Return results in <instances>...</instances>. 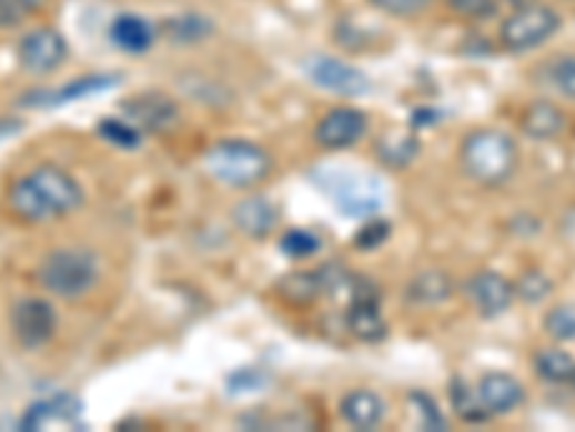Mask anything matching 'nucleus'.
Returning a JSON list of instances; mask_svg holds the SVG:
<instances>
[{"mask_svg": "<svg viewBox=\"0 0 575 432\" xmlns=\"http://www.w3.org/2000/svg\"><path fill=\"white\" fill-rule=\"evenodd\" d=\"M84 188L58 164L43 162L23 177L14 179L7 191V211L23 225H43V222L67 217L84 205Z\"/></svg>", "mask_w": 575, "mask_h": 432, "instance_id": "obj_1", "label": "nucleus"}, {"mask_svg": "<svg viewBox=\"0 0 575 432\" xmlns=\"http://www.w3.org/2000/svg\"><path fill=\"white\" fill-rule=\"evenodd\" d=\"M457 159L463 173L484 188H501L510 182L521 162L513 135L495 128H477L463 135Z\"/></svg>", "mask_w": 575, "mask_h": 432, "instance_id": "obj_2", "label": "nucleus"}, {"mask_svg": "<svg viewBox=\"0 0 575 432\" xmlns=\"http://www.w3.org/2000/svg\"><path fill=\"white\" fill-rule=\"evenodd\" d=\"M204 168L216 182L236 188V191H251L271 177L274 162H271V153L256 142L222 139L204 150Z\"/></svg>", "mask_w": 575, "mask_h": 432, "instance_id": "obj_3", "label": "nucleus"}, {"mask_svg": "<svg viewBox=\"0 0 575 432\" xmlns=\"http://www.w3.org/2000/svg\"><path fill=\"white\" fill-rule=\"evenodd\" d=\"M38 283L58 300L84 298L99 283V260L87 249H56L38 265Z\"/></svg>", "mask_w": 575, "mask_h": 432, "instance_id": "obj_4", "label": "nucleus"}, {"mask_svg": "<svg viewBox=\"0 0 575 432\" xmlns=\"http://www.w3.org/2000/svg\"><path fill=\"white\" fill-rule=\"evenodd\" d=\"M562 29V14L547 3H529V7L513 9L510 18H504L498 29V43L504 52L524 56V52L538 50L541 43Z\"/></svg>", "mask_w": 575, "mask_h": 432, "instance_id": "obj_5", "label": "nucleus"}, {"mask_svg": "<svg viewBox=\"0 0 575 432\" xmlns=\"http://www.w3.org/2000/svg\"><path fill=\"white\" fill-rule=\"evenodd\" d=\"M345 329L360 343L386 341L389 323L383 318V309H380V289L365 277L354 280L349 309H345Z\"/></svg>", "mask_w": 575, "mask_h": 432, "instance_id": "obj_6", "label": "nucleus"}, {"mask_svg": "<svg viewBox=\"0 0 575 432\" xmlns=\"http://www.w3.org/2000/svg\"><path fill=\"white\" fill-rule=\"evenodd\" d=\"M9 329L21 349H43L58 332L56 305L43 298H21L9 312Z\"/></svg>", "mask_w": 575, "mask_h": 432, "instance_id": "obj_7", "label": "nucleus"}, {"mask_svg": "<svg viewBox=\"0 0 575 432\" xmlns=\"http://www.w3.org/2000/svg\"><path fill=\"white\" fill-rule=\"evenodd\" d=\"M67 38L56 27H36L18 41V64L29 76H50L67 61Z\"/></svg>", "mask_w": 575, "mask_h": 432, "instance_id": "obj_8", "label": "nucleus"}, {"mask_svg": "<svg viewBox=\"0 0 575 432\" xmlns=\"http://www.w3.org/2000/svg\"><path fill=\"white\" fill-rule=\"evenodd\" d=\"M331 193V202L349 217H372L383 205V191L374 179L365 173L331 171V182L325 184Z\"/></svg>", "mask_w": 575, "mask_h": 432, "instance_id": "obj_9", "label": "nucleus"}, {"mask_svg": "<svg viewBox=\"0 0 575 432\" xmlns=\"http://www.w3.org/2000/svg\"><path fill=\"white\" fill-rule=\"evenodd\" d=\"M309 79L314 81L320 90L334 92V96H345V99H357V96H365L372 90V81L363 70H357L349 61H340V58L331 56H314L309 58Z\"/></svg>", "mask_w": 575, "mask_h": 432, "instance_id": "obj_10", "label": "nucleus"}, {"mask_svg": "<svg viewBox=\"0 0 575 432\" xmlns=\"http://www.w3.org/2000/svg\"><path fill=\"white\" fill-rule=\"evenodd\" d=\"M463 291H466L470 303L475 305V312L486 320L501 318V314H504L506 309L515 303L513 280L504 274H498V271H490V269L475 271V274L466 280Z\"/></svg>", "mask_w": 575, "mask_h": 432, "instance_id": "obj_11", "label": "nucleus"}, {"mask_svg": "<svg viewBox=\"0 0 575 432\" xmlns=\"http://www.w3.org/2000/svg\"><path fill=\"white\" fill-rule=\"evenodd\" d=\"M369 130V119L357 107H331L323 119L316 121L314 142L325 150H345L357 144Z\"/></svg>", "mask_w": 575, "mask_h": 432, "instance_id": "obj_12", "label": "nucleus"}, {"mask_svg": "<svg viewBox=\"0 0 575 432\" xmlns=\"http://www.w3.org/2000/svg\"><path fill=\"white\" fill-rule=\"evenodd\" d=\"M84 430V421H81V401L72 395H52L41 398L36 404H29V410L23 412L21 430Z\"/></svg>", "mask_w": 575, "mask_h": 432, "instance_id": "obj_13", "label": "nucleus"}, {"mask_svg": "<svg viewBox=\"0 0 575 432\" xmlns=\"http://www.w3.org/2000/svg\"><path fill=\"white\" fill-rule=\"evenodd\" d=\"M124 113L130 124L150 133H164L179 121V104L164 92H135L124 101Z\"/></svg>", "mask_w": 575, "mask_h": 432, "instance_id": "obj_14", "label": "nucleus"}, {"mask_svg": "<svg viewBox=\"0 0 575 432\" xmlns=\"http://www.w3.org/2000/svg\"><path fill=\"white\" fill-rule=\"evenodd\" d=\"M475 390L490 419H495V415H510V412H515L518 406H524L526 401L524 383L515 375H510V372H486V375L475 383Z\"/></svg>", "mask_w": 575, "mask_h": 432, "instance_id": "obj_15", "label": "nucleus"}, {"mask_svg": "<svg viewBox=\"0 0 575 432\" xmlns=\"http://www.w3.org/2000/svg\"><path fill=\"white\" fill-rule=\"evenodd\" d=\"M231 222L236 231H242V234L251 237V240H265V237L274 234L276 225H280V208L268 197L253 193V197L242 199V202L233 205Z\"/></svg>", "mask_w": 575, "mask_h": 432, "instance_id": "obj_16", "label": "nucleus"}, {"mask_svg": "<svg viewBox=\"0 0 575 432\" xmlns=\"http://www.w3.org/2000/svg\"><path fill=\"white\" fill-rule=\"evenodd\" d=\"M518 130L533 142H553L567 130V115L553 101H529L518 115Z\"/></svg>", "mask_w": 575, "mask_h": 432, "instance_id": "obj_17", "label": "nucleus"}, {"mask_svg": "<svg viewBox=\"0 0 575 432\" xmlns=\"http://www.w3.org/2000/svg\"><path fill=\"white\" fill-rule=\"evenodd\" d=\"M119 81V76H84V79L67 81V84L56 87V90H32L29 96H23L21 104H32V107H61L67 101L84 99V96H92V92H101L107 87H113Z\"/></svg>", "mask_w": 575, "mask_h": 432, "instance_id": "obj_18", "label": "nucleus"}, {"mask_svg": "<svg viewBox=\"0 0 575 432\" xmlns=\"http://www.w3.org/2000/svg\"><path fill=\"white\" fill-rule=\"evenodd\" d=\"M340 419L354 430H374L386 419V401L372 390H349L340 398Z\"/></svg>", "mask_w": 575, "mask_h": 432, "instance_id": "obj_19", "label": "nucleus"}, {"mask_svg": "<svg viewBox=\"0 0 575 432\" xmlns=\"http://www.w3.org/2000/svg\"><path fill=\"white\" fill-rule=\"evenodd\" d=\"M455 294V280L443 269H421L406 283V300L412 305H441Z\"/></svg>", "mask_w": 575, "mask_h": 432, "instance_id": "obj_20", "label": "nucleus"}, {"mask_svg": "<svg viewBox=\"0 0 575 432\" xmlns=\"http://www.w3.org/2000/svg\"><path fill=\"white\" fill-rule=\"evenodd\" d=\"M110 41L124 52H144L155 43V27L141 14L124 12L110 23Z\"/></svg>", "mask_w": 575, "mask_h": 432, "instance_id": "obj_21", "label": "nucleus"}, {"mask_svg": "<svg viewBox=\"0 0 575 432\" xmlns=\"http://www.w3.org/2000/svg\"><path fill=\"white\" fill-rule=\"evenodd\" d=\"M533 369L541 381L547 383H573L575 378V358L558 346L538 349L533 354Z\"/></svg>", "mask_w": 575, "mask_h": 432, "instance_id": "obj_22", "label": "nucleus"}, {"mask_svg": "<svg viewBox=\"0 0 575 432\" xmlns=\"http://www.w3.org/2000/svg\"><path fill=\"white\" fill-rule=\"evenodd\" d=\"M374 150H377L380 162L397 171V168H406V164H412L414 159H417V153H421V142H417L412 133L394 130V133L383 135Z\"/></svg>", "mask_w": 575, "mask_h": 432, "instance_id": "obj_23", "label": "nucleus"}, {"mask_svg": "<svg viewBox=\"0 0 575 432\" xmlns=\"http://www.w3.org/2000/svg\"><path fill=\"white\" fill-rule=\"evenodd\" d=\"M450 406L463 424H484V421H490L484 404H481V398H477V390L472 383L463 381V378H452Z\"/></svg>", "mask_w": 575, "mask_h": 432, "instance_id": "obj_24", "label": "nucleus"}, {"mask_svg": "<svg viewBox=\"0 0 575 432\" xmlns=\"http://www.w3.org/2000/svg\"><path fill=\"white\" fill-rule=\"evenodd\" d=\"M164 36L175 43H196L204 41V38L213 32V23L204 18V14H193V12H182L173 14L168 23H164Z\"/></svg>", "mask_w": 575, "mask_h": 432, "instance_id": "obj_25", "label": "nucleus"}, {"mask_svg": "<svg viewBox=\"0 0 575 432\" xmlns=\"http://www.w3.org/2000/svg\"><path fill=\"white\" fill-rule=\"evenodd\" d=\"M282 298L294 305H311L323 298V289H320V277L314 271H296V274L285 277L280 283Z\"/></svg>", "mask_w": 575, "mask_h": 432, "instance_id": "obj_26", "label": "nucleus"}, {"mask_svg": "<svg viewBox=\"0 0 575 432\" xmlns=\"http://www.w3.org/2000/svg\"><path fill=\"white\" fill-rule=\"evenodd\" d=\"M544 332L555 343H573L575 341V300L567 303H555L544 314Z\"/></svg>", "mask_w": 575, "mask_h": 432, "instance_id": "obj_27", "label": "nucleus"}, {"mask_svg": "<svg viewBox=\"0 0 575 432\" xmlns=\"http://www.w3.org/2000/svg\"><path fill=\"white\" fill-rule=\"evenodd\" d=\"M544 79L549 81L558 96L567 101H575V56H555L547 67H544Z\"/></svg>", "mask_w": 575, "mask_h": 432, "instance_id": "obj_28", "label": "nucleus"}, {"mask_svg": "<svg viewBox=\"0 0 575 432\" xmlns=\"http://www.w3.org/2000/svg\"><path fill=\"white\" fill-rule=\"evenodd\" d=\"M553 294V280L541 269H526L515 283V300L524 303H541Z\"/></svg>", "mask_w": 575, "mask_h": 432, "instance_id": "obj_29", "label": "nucleus"}, {"mask_svg": "<svg viewBox=\"0 0 575 432\" xmlns=\"http://www.w3.org/2000/svg\"><path fill=\"white\" fill-rule=\"evenodd\" d=\"M50 0H0V29H14L41 12Z\"/></svg>", "mask_w": 575, "mask_h": 432, "instance_id": "obj_30", "label": "nucleus"}, {"mask_svg": "<svg viewBox=\"0 0 575 432\" xmlns=\"http://www.w3.org/2000/svg\"><path fill=\"white\" fill-rule=\"evenodd\" d=\"M99 135L101 139H107L110 144H115V148H127V150L139 148L141 142V130L124 119H104L99 124Z\"/></svg>", "mask_w": 575, "mask_h": 432, "instance_id": "obj_31", "label": "nucleus"}, {"mask_svg": "<svg viewBox=\"0 0 575 432\" xmlns=\"http://www.w3.org/2000/svg\"><path fill=\"white\" fill-rule=\"evenodd\" d=\"M446 3H450V9L461 21L472 23L492 21L501 9V0H446Z\"/></svg>", "mask_w": 575, "mask_h": 432, "instance_id": "obj_32", "label": "nucleus"}, {"mask_svg": "<svg viewBox=\"0 0 575 432\" xmlns=\"http://www.w3.org/2000/svg\"><path fill=\"white\" fill-rule=\"evenodd\" d=\"M316 249H320V237L311 234V231H302V228L288 231L280 240V251L291 257V260H305V257L316 254Z\"/></svg>", "mask_w": 575, "mask_h": 432, "instance_id": "obj_33", "label": "nucleus"}, {"mask_svg": "<svg viewBox=\"0 0 575 432\" xmlns=\"http://www.w3.org/2000/svg\"><path fill=\"white\" fill-rule=\"evenodd\" d=\"M389 234H392V225H389V220H369L357 228V234H354V245H357L360 251H374L389 240Z\"/></svg>", "mask_w": 575, "mask_h": 432, "instance_id": "obj_34", "label": "nucleus"}, {"mask_svg": "<svg viewBox=\"0 0 575 432\" xmlns=\"http://www.w3.org/2000/svg\"><path fill=\"white\" fill-rule=\"evenodd\" d=\"M412 404H414V412H417V419H421L423 430H443V426H446L443 412L437 410L435 401H432L426 392H412Z\"/></svg>", "mask_w": 575, "mask_h": 432, "instance_id": "obj_35", "label": "nucleus"}, {"mask_svg": "<svg viewBox=\"0 0 575 432\" xmlns=\"http://www.w3.org/2000/svg\"><path fill=\"white\" fill-rule=\"evenodd\" d=\"M369 3L383 14H392V18H414L423 9H428L432 0H369Z\"/></svg>", "mask_w": 575, "mask_h": 432, "instance_id": "obj_36", "label": "nucleus"}, {"mask_svg": "<svg viewBox=\"0 0 575 432\" xmlns=\"http://www.w3.org/2000/svg\"><path fill=\"white\" fill-rule=\"evenodd\" d=\"M504 3H510L513 9H521V7H529V3H538V0H504Z\"/></svg>", "mask_w": 575, "mask_h": 432, "instance_id": "obj_37", "label": "nucleus"}, {"mask_svg": "<svg viewBox=\"0 0 575 432\" xmlns=\"http://www.w3.org/2000/svg\"><path fill=\"white\" fill-rule=\"evenodd\" d=\"M569 386H575V378H573V383H569Z\"/></svg>", "mask_w": 575, "mask_h": 432, "instance_id": "obj_38", "label": "nucleus"}]
</instances>
